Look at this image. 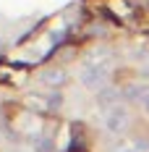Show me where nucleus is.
I'll list each match as a JSON object with an SVG mask.
<instances>
[{"label": "nucleus", "instance_id": "nucleus-6", "mask_svg": "<svg viewBox=\"0 0 149 152\" xmlns=\"http://www.w3.org/2000/svg\"><path fill=\"white\" fill-rule=\"evenodd\" d=\"M60 102H63L60 94H50V105H52V107H60Z\"/></svg>", "mask_w": 149, "mask_h": 152}, {"label": "nucleus", "instance_id": "nucleus-7", "mask_svg": "<svg viewBox=\"0 0 149 152\" xmlns=\"http://www.w3.org/2000/svg\"><path fill=\"white\" fill-rule=\"evenodd\" d=\"M147 110H149V97H147Z\"/></svg>", "mask_w": 149, "mask_h": 152}, {"label": "nucleus", "instance_id": "nucleus-4", "mask_svg": "<svg viewBox=\"0 0 149 152\" xmlns=\"http://www.w3.org/2000/svg\"><path fill=\"white\" fill-rule=\"evenodd\" d=\"M45 81H50V84H63V81H65V76L60 74V71H52V74L45 76Z\"/></svg>", "mask_w": 149, "mask_h": 152}, {"label": "nucleus", "instance_id": "nucleus-2", "mask_svg": "<svg viewBox=\"0 0 149 152\" xmlns=\"http://www.w3.org/2000/svg\"><path fill=\"white\" fill-rule=\"evenodd\" d=\"M81 81H84L86 87H100V84L105 81V68H100V66H89V68H84Z\"/></svg>", "mask_w": 149, "mask_h": 152}, {"label": "nucleus", "instance_id": "nucleus-1", "mask_svg": "<svg viewBox=\"0 0 149 152\" xmlns=\"http://www.w3.org/2000/svg\"><path fill=\"white\" fill-rule=\"evenodd\" d=\"M128 126V115H126V110H120V107H115V110H110V115H107V129L110 131H123Z\"/></svg>", "mask_w": 149, "mask_h": 152}, {"label": "nucleus", "instance_id": "nucleus-5", "mask_svg": "<svg viewBox=\"0 0 149 152\" xmlns=\"http://www.w3.org/2000/svg\"><path fill=\"white\" fill-rule=\"evenodd\" d=\"M34 147H37V152H50L52 150V142H50V139H42V142H37Z\"/></svg>", "mask_w": 149, "mask_h": 152}, {"label": "nucleus", "instance_id": "nucleus-3", "mask_svg": "<svg viewBox=\"0 0 149 152\" xmlns=\"http://www.w3.org/2000/svg\"><path fill=\"white\" fill-rule=\"evenodd\" d=\"M115 97H118V92H115V89H102L100 94H97V102H100L102 107H107V105L115 102Z\"/></svg>", "mask_w": 149, "mask_h": 152}]
</instances>
